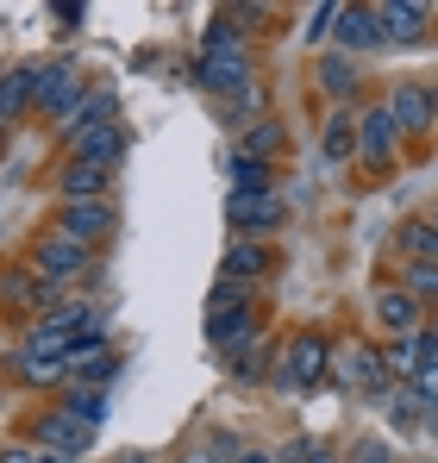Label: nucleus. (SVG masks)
<instances>
[{"label":"nucleus","instance_id":"1","mask_svg":"<svg viewBox=\"0 0 438 463\" xmlns=\"http://www.w3.org/2000/svg\"><path fill=\"white\" fill-rule=\"evenodd\" d=\"M326 376H332V345L319 332H294L289 345L276 351V364H270V383L282 394H313Z\"/></svg>","mask_w":438,"mask_h":463},{"label":"nucleus","instance_id":"2","mask_svg":"<svg viewBox=\"0 0 438 463\" xmlns=\"http://www.w3.org/2000/svg\"><path fill=\"white\" fill-rule=\"evenodd\" d=\"M332 383L376 401V407H388V388H395L388 370H382V345H345V351H332Z\"/></svg>","mask_w":438,"mask_h":463},{"label":"nucleus","instance_id":"3","mask_svg":"<svg viewBox=\"0 0 438 463\" xmlns=\"http://www.w3.org/2000/svg\"><path fill=\"white\" fill-rule=\"evenodd\" d=\"M25 263H32L38 276H51L57 288H70V282H81V276H88L94 250H88V244H75V238H63V232H38Z\"/></svg>","mask_w":438,"mask_h":463},{"label":"nucleus","instance_id":"4","mask_svg":"<svg viewBox=\"0 0 438 463\" xmlns=\"http://www.w3.org/2000/svg\"><path fill=\"white\" fill-rule=\"evenodd\" d=\"M81 94H88V81H81L75 63H38V100H32V113L51 119V126H63L81 107Z\"/></svg>","mask_w":438,"mask_h":463},{"label":"nucleus","instance_id":"5","mask_svg":"<svg viewBox=\"0 0 438 463\" xmlns=\"http://www.w3.org/2000/svg\"><path fill=\"white\" fill-rule=\"evenodd\" d=\"M388 113H395V126H401V138H433L438 132V94L414 76H401L388 88Z\"/></svg>","mask_w":438,"mask_h":463},{"label":"nucleus","instance_id":"6","mask_svg":"<svg viewBox=\"0 0 438 463\" xmlns=\"http://www.w3.org/2000/svg\"><path fill=\"white\" fill-rule=\"evenodd\" d=\"M289 220V201L270 188V194H225V226L232 238H263Z\"/></svg>","mask_w":438,"mask_h":463},{"label":"nucleus","instance_id":"7","mask_svg":"<svg viewBox=\"0 0 438 463\" xmlns=\"http://www.w3.org/2000/svg\"><path fill=\"white\" fill-rule=\"evenodd\" d=\"M401 151V126H395V113H388V100H376L357 113V163L364 169H388Z\"/></svg>","mask_w":438,"mask_h":463},{"label":"nucleus","instance_id":"8","mask_svg":"<svg viewBox=\"0 0 438 463\" xmlns=\"http://www.w3.org/2000/svg\"><path fill=\"white\" fill-rule=\"evenodd\" d=\"M113 226H119L113 201H63V207H57V220H51V232H63V238L88 244V250H94V244H107Z\"/></svg>","mask_w":438,"mask_h":463},{"label":"nucleus","instance_id":"9","mask_svg":"<svg viewBox=\"0 0 438 463\" xmlns=\"http://www.w3.org/2000/svg\"><path fill=\"white\" fill-rule=\"evenodd\" d=\"M0 301H6V307H25V313H38V319H44V313L63 301V288H57L51 276H38L32 263H6V269H0Z\"/></svg>","mask_w":438,"mask_h":463},{"label":"nucleus","instance_id":"10","mask_svg":"<svg viewBox=\"0 0 438 463\" xmlns=\"http://www.w3.org/2000/svg\"><path fill=\"white\" fill-rule=\"evenodd\" d=\"M369 313H376V326H382L388 338H420V332H426V301H414V295H407L401 282L376 288Z\"/></svg>","mask_w":438,"mask_h":463},{"label":"nucleus","instance_id":"11","mask_svg":"<svg viewBox=\"0 0 438 463\" xmlns=\"http://www.w3.org/2000/svg\"><path fill=\"white\" fill-rule=\"evenodd\" d=\"M32 432H38V445H44L51 458H88V445H94V426H81L70 407L38 413V420H32Z\"/></svg>","mask_w":438,"mask_h":463},{"label":"nucleus","instance_id":"12","mask_svg":"<svg viewBox=\"0 0 438 463\" xmlns=\"http://www.w3.org/2000/svg\"><path fill=\"white\" fill-rule=\"evenodd\" d=\"M332 38H338V51L345 57H369V51H388V38H382V6H338V25H332Z\"/></svg>","mask_w":438,"mask_h":463},{"label":"nucleus","instance_id":"13","mask_svg":"<svg viewBox=\"0 0 438 463\" xmlns=\"http://www.w3.org/2000/svg\"><path fill=\"white\" fill-rule=\"evenodd\" d=\"M207 345H214L219 357H238L244 345H257V301L232 307V313H207Z\"/></svg>","mask_w":438,"mask_h":463},{"label":"nucleus","instance_id":"14","mask_svg":"<svg viewBox=\"0 0 438 463\" xmlns=\"http://www.w3.org/2000/svg\"><path fill=\"white\" fill-rule=\"evenodd\" d=\"M263 276H270V250H263L257 238H232L225 257H219V282L251 288V282H263Z\"/></svg>","mask_w":438,"mask_h":463},{"label":"nucleus","instance_id":"15","mask_svg":"<svg viewBox=\"0 0 438 463\" xmlns=\"http://www.w3.org/2000/svg\"><path fill=\"white\" fill-rule=\"evenodd\" d=\"M188 81L201 88V94H214V100H232L251 76V63H232V57H195V70H188Z\"/></svg>","mask_w":438,"mask_h":463},{"label":"nucleus","instance_id":"16","mask_svg":"<svg viewBox=\"0 0 438 463\" xmlns=\"http://www.w3.org/2000/svg\"><path fill=\"white\" fill-rule=\"evenodd\" d=\"M433 25V6L426 0H382V38L388 44H420Z\"/></svg>","mask_w":438,"mask_h":463},{"label":"nucleus","instance_id":"17","mask_svg":"<svg viewBox=\"0 0 438 463\" xmlns=\"http://www.w3.org/2000/svg\"><path fill=\"white\" fill-rule=\"evenodd\" d=\"M19 383L25 388H70V351H38V345H19Z\"/></svg>","mask_w":438,"mask_h":463},{"label":"nucleus","instance_id":"18","mask_svg":"<svg viewBox=\"0 0 438 463\" xmlns=\"http://www.w3.org/2000/svg\"><path fill=\"white\" fill-rule=\"evenodd\" d=\"M107 182H113V169L81 163V156H63V169H57V194L63 201H107Z\"/></svg>","mask_w":438,"mask_h":463},{"label":"nucleus","instance_id":"19","mask_svg":"<svg viewBox=\"0 0 438 463\" xmlns=\"http://www.w3.org/2000/svg\"><path fill=\"white\" fill-rule=\"evenodd\" d=\"M100 126H113V88H88V94H81V107H75L70 119L57 126V132H63V151H70L75 138L100 132Z\"/></svg>","mask_w":438,"mask_h":463},{"label":"nucleus","instance_id":"20","mask_svg":"<svg viewBox=\"0 0 438 463\" xmlns=\"http://www.w3.org/2000/svg\"><path fill=\"white\" fill-rule=\"evenodd\" d=\"M32 100H38V63H13V70H0V132H6Z\"/></svg>","mask_w":438,"mask_h":463},{"label":"nucleus","instance_id":"21","mask_svg":"<svg viewBox=\"0 0 438 463\" xmlns=\"http://www.w3.org/2000/svg\"><path fill=\"white\" fill-rule=\"evenodd\" d=\"M201 57H232V63H251V44H244V32L232 25V13H214V19L201 25Z\"/></svg>","mask_w":438,"mask_h":463},{"label":"nucleus","instance_id":"22","mask_svg":"<svg viewBox=\"0 0 438 463\" xmlns=\"http://www.w3.org/2000/svg\"><path fill=\"white\" fill-rule=\"evenodd\" d=\"M313 76H319V88H326V100H338V107H345V100L357 94V81H364L357 76V57H345V51H326Z\"/></svg>","mask_w":438,"mask_h":463},{"label":"nucleus","instance_id":"23","mask_svg":"<svg viewBox=\"0 0 438 463\" xmlns=\"http://www.w3.org/2000/svg\"><path fill=\"white\" fill-rule=\"evenodd\" d=\"M319 156L326 163H357V113H332L326 119V132H319Z\"/></svg>","mask_w":438,"mask_h":463},{"label":"nucleus","instance_id":"24","mask_svg":"<svg viewBox=\"0 0 438 463\" xmlns=\"http://www.w3.org/2000/svg\"><path fill=\"white\" fill-rule=\"evenodd\" d=\"M70 156H81V163H100V169H119V156H126V132H119V126H100V132L75 138Z\"/></svg>","mask_w":438,"mask_h":463},{"label":"nucleus","instance_id":"25","mask_svg":"<svg viewBox=\"0 0 438 463\" xmlns=\"http://www.w3.org/2000/svg\"><path fill=\"white\" fill-rule=\"evenodd\" d=\"M57 407H70L81 426H107V420H113V401H107V388H88V383H70Z\"/></svg>","mask_w":438,"mask_h":463},{"label":"nucleus","instance_id":"26","mask_svg":"<svg viewBox=\"0 0 438 463\" xmlns=\"http://www.w3.org/2000/svg\"><path fill=\"white\" fill-rule=\"evenodd\" d=\"M225 175H232V194H270L276 188V169L257 163V156H244V151L225 156Z\"/></svg>","mask_w":438,"mask_h":463},{"label":"nucleus","instance_id":"27","mask_svg":"<svg viewBox=\"0 0 438 463\" xmlns=\"http://www.w3.org/2000/svg\"><path fill=\"white\" fill-rule=\"evenodd\" d=\"M420 364H426L420 338H388V345H382V370H388V383H395V388L414 383V370H420Z\"/></svg>","mask_w":438,"mask_h":463},{"label":"nucleus","instance_id":"28","mask_svg":"<svg viewBox=\"0 0 438 463\" xmlns=\"http://www.w3.org/2000/svg\"><path fill=\"white\" fill-rule=\"evenodd\" d=\"M401 250H407V263H438V232L433 220H401Z\"/></svg>","mask_w":438,"mask_h":463},{"label":"nucleus","instance_id":"29","mask_svg":"<svg viewBox=\"0 0 438 463\" xmlns=\"http://www.w3.org/2000/svg\"><path fill=\"white\" fill-rule=\"evenodd\" d=\"M219 113H225V126H257V113H263V81H244L232 100H219Z\"/></svg>","mask_w":438,"mask_h":463},{"label":"nucleus","instance_id":"30","mask_svg":"<svg viewBox=\"0 0 438 463\" xmlns=\"http://www.w3.org/2000/svg\"><path fill=\"white\" fill-rule=\"evenodd\" d=\"M282 145H289V132H282L276 119H257V126L244 132V145H238V151L257 156V163H270V156H282Z\"/></svg>","mask_w":438,"mask_h":463},{"label":"nucleus","instance_id":"31","mask_svg":"<svg viewBox=\"0 0 438 463\" xmlns=\"http://www.w3.org/2000/svg\"><path fill=\"white\" fill-rule=\"evenodd\" d=\"M401 288H407L414 301H438V263H407V269H401Z\"/></svg>","mask_w":438,"mask_h":463},{"label":"nucleus","instance_id":"32","mask_svg":"<svg viewBox=\"0 0 438 463\" xmlns=\"http://www.w3.org/2000/svg\"><path fill=\"white\" fill-rule=\"evenodd\" d=\"M232 364V376L238 383H263V370H270V357H263V345H244L238 357H225Z\"/></svg>","mask_w":438,"mask_h":463},{"label":"nucleus","instance_id":"33","mask_svg":"<svg viewBox=\"0 0 438 463\" xmlns=\"http://www.w3.org/2000/svg\"><path fill=\"white\" fill-rule=\"evenodd\" d=\"M332 25H338V0H319V6L307 13V25H300V32H307V44H319Z\"/></svg>","mask_w":438,"mask_h":463},{"label":"nucleus","instance_id":"34","mask_svg":"<svg viewBox=\"0 0 438 463\" xmlns=\"http://www.w3.org/2000/svg\"><path fill=\"white\" fill-rule=\"evenodd\" d=\"M232 307H251V288H232V282H214V288H207V313H232Z\"/></svg>","mask_w":438,"mask_h":463},{"label":"nucleus","instance_id":"35","mask_svg":"<svg viewBox=\"0 0 438 463\" xmlns=\"http://www.w3.org/2000/svg\"><path fill=\"white\" fill-rule=\"evenodd\" d=\"M345 463H395V451H388V439H357L345 451Z\"/></svg>","mask_w":438,"mask_h":463},{"label":"nucleus","instance_id":"36","mask_svg":"<svg viewBox=\"0 0 438 463\" xmlns=\"http://www.w3.org/2000/svg\"><path fill=\"white\" fill-rule=\"evenodd\" d=\"M407 388H414V394H420L426 407H438V364H433V357H426V364L414 370V383H407Z\"/></svg>","mask_w":438,"mask_h":463},{"label":"nucleus","instance_id":"37","mask_svg":"<svg viewBox=\"0 0 438 463\" xmlns=\"http://www.w3.org/2000/svg\"><path fill=\"white\" fill-rule=\"evenodd\" d=\"M0 463H44V451H32V445H0Z\"/></svg>","mask_w":438,"mask_h":463},{"label":"nucleus","instance_id":"38","mask_svg":"<svg viewBox=\"0 0 438 463\" xmlns=\"http://www.w3.org/2000/svg\"><path fill=\"white\" fill-rule=\"evenodd\" d=\"M51 13H57V19H63V32H75V25H81V13H88V6H81V0H63V6H51Z\"/></svg>","mask_w":438,"mask_h":463},{"label":"nucleus","instance_id":"39","mask_svg":"<svg viewBox=\"0 0 438 463\" xmlns=\"http://www.w3.org/2000/svg\"><path fill=\"white\" fill-rule=\"evenodd\" d=\"M307 463H345V451H332V445H313V458Z\"/></svg>","mask_w":438,"mask_h":463},{"label":"nucleus","instance_id":"40","mask_svg":"<svg viewBox=\"0 0 438 463\" xmlns=\"http://www.w3.org/2000/svg\"><path fill=\"white\" fill-rule=\"evenodd\" d=\"M238 463H276V451H251V445H244V458Z\"/></svg>","mask_w":438,"mask_h":463},{"label":"nucleus","instance_id":"41","mask_svg":"<svg viewBox=\"0 0 438 463\" xmlns=\"http://www.w3.org/2000/svg\"><path fill=\"white\" fill-rule=\"evenodd\" d=\"M176 463H214V458L207 451H188V458H176Z\"/></svg>","mask_w":438,"mask_h":463},{"label":"nucleus","instance_id":"42","mask_svg":"<svg viewBox=\"0 0 438 463\" xmlns=\"http://www.w3.org/2000/svg\"><path fill=\"white\" fill-rule=\"evenodd\" d=\"M119 463H150V458H145V451H126V458H119Z\"/></svg>","mask_w":438,"mask_h":463},{"label":"nucleus","instance_id":"43","mask_svg":"<svg viewBox=\"0 0 438 463\" xmlns=\"http://www.w3.org/2000/svg\"><path fill=\"white\" fill-rule=\"evenodd\" d=\"M44 463H81V458H44Z\"/></svg>","mask_w":438,"mask_h":463},{"label":"nucleus","instance_id":"44","mask_svg":"<svg viewBox=\"0 0 438 463\" xmlns=\"http://www.w3.org/2000/svg\"><path fill=\"white\" fill-rule=\"evenodd\" d=\"M433 232H438V207H433Z\"/></svg>","mask_w":438,"mask_h":463}]
</instances>
